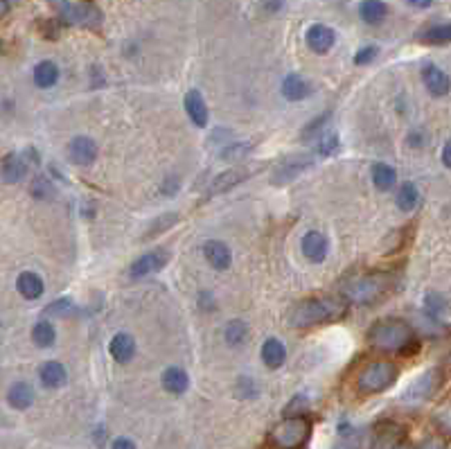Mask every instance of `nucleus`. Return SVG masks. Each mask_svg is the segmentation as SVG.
<instances>
[{
    "instance_id": "obj_27",
    "label": "nucleus",
    "mask_w": 451,
    "mask_h": 449,
    "mask_svg": "<svg viewBox=\"0 0 451 449\" xmlns=\"http://www.w3.org/2000/svg\"><path fill=\"white\" fill-rule=\"evenodd\" d=\"M57 80H59V68L52 61H41L34 68V84L38 88H50L57 84Z\"/></svg>"
},
{
    "instance_id": "obj_42",
    "label": "nucleus",
    "mask_w": 451,
    "mask_h": 449,
    "mask_svg": "<svg viewBox=\"0 0 451 449\" xmlns=\"http://www.w3.org/2000/svg\"><path fill=\"white\" fill-rule=\"evenodd\" d=\"M419 449H445V445L440 443V440H435V438H431V440H426V443L419 447Z\"/></svg>"
},
{
    "instance_id": "obj_32",
    "label": "nucleus",
    "mask_w": 451,
    "mask_h": 449,
    "mask_svg": "<svg viewBox=\"0 0 451 449\" xmlns=\"http://www.w3.org/2000/svg\"><path fill=\"white\" fill-rule=\"evenodd\" d=\"M223 335H226V341H228L230 345H242L248 337V325L244 321H230L228 325H226Z\"/></svg>"
},
{
    "instance_id": "obj_13",
    "label": "nucleus",
    "mask_w": 451,
    "mask_h": 449,
    "mask_svg": "<svg viewBox=\"0 0 451 449\" xmlns=\"http://www.w3.org/2000/svg\"><path fill=\"white\" fill-rule=\"evenodd\" d=\"M305 38H307L309 48H312L314 52H318V54H323L334 45V41H337V34H334V29L328 27V25H312L307 29Z\"/></svg>"
},
{
    "instance_id": "obj_21",
    "label": "nucleus",
    "mask_w": 451,
    "mask_h": 449,
    "mask_svg": "<svg viewBox=\"0 0 451 449\" xmlns=\"http://www.w3.org/2000/svg\"><path fill=\"white\" fill-rule=\"evenodd\" d=\"M359 16L368 25H379L388 16V7L382 0H365V3L359 5Z\"/></svg>"
},
{
    "instance_id": "obj_12",
    "label": "nucleus",
    "mask_w": 451,
    "mask_h": 449,
    "mask_svg": "<svg viewBox=\"0 0 451 449\" xmlns=\"http://www.w3.org/2000/svg\"><path fill=\"white\" fill-rule=\"evenodd\" d=\"M422 82H424V86L429 88L431 95H435V97L447 95L449 88H451V80L447 77L445 71H440L438 66H424Z\"/></svg>"
},
{
    "instance_id": "obj_33",
    "label": "nucleus",
    "mask_w": 451,
    "mask_h": 449,
    "mask_svg": "<svg viewBox=\"0 0 451 449\" xmlns=\"http://www.w3.org/2000/svg\"><path fill=\"white\" fill-rule=\"evenodd\" d=\"M32 195L36 197V199H50L52 195H54V188H52V183H50V179H45V176H36V179L32 181Z\"/></svg>"
},
{
    "instance_id": "obj_3",
    "label": "nucleus",
    "mask_w": 451,
    "mask_h": 449,
    "mask_svg": "<svg viewBox=\"0 0 451 449\" xmlns=\"http://www.w3.org/2000/svg\"><path fill=\"white\" fill-rule=\"evenodd\" d=\"M400 370L393 361H370L359 375H356V391L363 396H375L391 389L398 379Z\"/></svg>"
},
{
    "instance_id": "obj_41",
    "label": "nucleus",
    "mask_w": 451,
    "mask_h": 449,
    "mask_svg": "<svg viewBox=\"0 0 451 449\" xmlns=\"http://www.w3.org/2000/svg\"><path fill=\"white\" fill-rule=\"evenodd\" d=\"M442 162H445L447 167H451V141L442 147Z\"/></svg>"
},
{
    "instance_id": "obj_7",
    "label": "nucleus",
    "mask_w": 451,
    "mask_h": 449,
    "mask_svg": "<svg viewBox=\"0 0 451 449\" xmlns=\"http://www.w3.org/2000/svg\"><path fill=\"white\" fill-rule=\"evenodd\" d=\"M167 260H169V255H167V251H162V249L140 255L134 265H131V278H145L149 274H156V271H160L162 267L167 265Z\"/></svg>"
},
{
    "instance_id": "obj_23",
    "label": "nucleus",
    "mask_w": 451,
    "mask_h": 449,
    "mask_svg": "<svg viewBox=\"0 0 451 449\" xmlns=\"http://www.w3.org/2000/svg\"><path fill=\"white\" fill-rule=\"evenodd\" d=\"M16 287H19V291H21L23 298L36 300V298L43 293V280H41V278H38L36 274H32V271H25V274L19 276Z\"/></svg>"
},
{
    "instance_id": "obj_8",
    "label": "nucleus",
    "mask_w": 451,
    "mask_h": 449,
    "mask_svg": "<svg viewBox=\"0 0 451 449\" xmlns=\"http://www.w3.org/2000/svg\"><path fill=\"white\" fill-rule=\"evenodd\" d=\"M68 156L75 165H90L97 158V145L86 136H77L68 145Z\"/></svg>"
},
{
    "instance_id": "obj_28",
    "label": "nucleus",
    "mask_w": 451,
    "mask_h": 449,
    "mask_svg": "<svg viewBox=\"0 0 451 449\" xmlns=\"http://www.w3.org/2000/svg\"><path fill=\"white\" fill-rule=\"evenodd\" d=\"M419 41L426 45H445L451 43V25H433L419 34Z\"/></svg>"
},
{
    "instance_id": "obj_30",
    "label": "nucleus",
    "mask_w": 451,
    "mask_h": 449,
    "mask_svg": "<svg viewBox=\"0 0 451 449\" xmlns=\"http://www.w3.org/2000/svg\"><path fill=\"white\" fill-rule=\"evenodd\" d=\"M32 339L38 348H50L57 339V332H54V325L50 321H38L32 330Z\"/></svg>"
},
{
    "instance_id": "obj_18",
    "label": "nucleus",
    "mask_w": 451,
    "mask_h": 449,
    "mask_svg": "<svg viewBox=\"0 0 451 449\" xmlns=\"http://www.w3.org/2000/svg\"><path fill=\"white\" fill-rule=\"evenodd\" d=\"M309 93H312V86H309V82L302 80L300 75H289L282 82V95L289 99V102H300Z\"/></svg>"
},
{
    "instance_id": "obj_29",
    "label": "nucleus",
    "mask_w": 451,
    "mask_h": 449,
    "mask_svg": "<svg viewBox=\"0 0 451 449\" xmlns=\"http://www.w3.org/2000/svg\"><path fill=\"white\" fill-rule=\"evenodd\" d=\"M398 208L400 210H404V213H411L413 208L417 206V201H419V192H417V188L413 183H404L402 188L398 190Z\"/></svg>"
},
{
    "instance_id": "obj_15",
    "label": "nucleus",
    "mask_w": 451,
    "mask_h": 449,
    "mask_svg": "<svg viewBox=\"0 0 451 449\" xmlns=\"http://www.w3.org/2000/svg\"><path fill=\"white\" fill-rule=\"evenodd\" d=\"M185 111H188L190 120L197 127L208 125V106H206L204 95H201L199 90H188V95H185Z\"/></svg>"
},
{
    "instance_id": "obj_25",
    "label": "nucleus",
    "mask_w": 451,
    "mask_h": 449,
    "mask_svg": "<svg viewBox=\"0 0 451 449\" xmlns=\"http://www.w3.org/2000/svg\"><path fill=\"white\" fill-rule=\"evenodd\" d=\"M287 350L284 345L278 341V339H267L262 345V361L267 363L269 368H280L284 363Z\"/></svg>"
},
{
    "instance_id": "obj_34",
    "label": "nucleus",
    "mask_w": 451,
    "mask_h": 449,
    "mask_svg": "<svg viewBox=\"0 0 451 449\" xmlns=\"http://www.w3.org/2000/svg\"><path fill=\"white\" fill-rule=\"evenodd\" d=\"M447 309V303L442 300L440 293H429L426 296V312H429L431 319H440V314Z\"/></svg>"
},
{
    "instance_id": "obj_26",
    "label": "nucleus",
    "mask_w": 451,
    "mask_h": 449,
    "mask_svg": "<svg viewBox=\"0 0 451 449\" xmlns=\"http://www.w3.org/2000/svg\"><path fill=\"white\" fill-rule=\"evenodd\" d=\"M372 181H375L377 190L388 192L398 183V172H395L391 165H386V162H377V165L372 167Z\"/></svg>"
},
{
    "instance_id": "obj_11",
    "label": "nucleus",
    "mask_w": 451,
    "mask_h": 449,
    "mask_svg": "<svg viewBox=\"0 0 451 449\" xmlns=\"http://www.w3.org/2000/svg\"><path fill=\"white\" fill-rule=\"evenodd\" d=\"M253 174V169H246V167H232L228 169V172H221L217 179H212V183H210V195H221V192H228L230 188H235V185H239L244 179H248V176Z\"/></svg>"
},
{
    "instance_id": "obj_37",
    "label": "nucleus",
    "mask_w": 451,
    "mask_h": 449,
    "mask_svg": "<svg viewBox=\"0 0 451 449\" xmlns=\"http://www.w3.org/2000/svg\"><path fill=\"white\" fill-rule=\"evenodd\" d=\"M375 57H377V48H372V45H368V48H363V50L356 52L354 64H356V66H365V64H370V61L375 59Z\"/></svg>"
},
{
    "instance_id": "obj_19",
    "label": "nucleus",
    "mask_w": 451,
    "mask_h": 449,
    "mask_svg": "<svg viewBox=\"0 0 451 449\" xmlns=\"http://www.w3.org/2000/svg\"><path fill=\"white\" fill-rule=\"evenodd\" d=\"M111 354H113V359L120 361V363H127V361L134 359V354H136V341H134V337H131V335H124V332L115 335L113 341H111Z\"/></svg>"
},
{
    "instance_id": "obj_40",
    "label": "nucleus",
    "mask_w": 451,
    "mask_h": 449,
    "mask_svg": "<svg viewBox=\"0 0 451 449\" xmlns=\"http://www.w3.org/2000/svg\"><path fill=\"white\" fill-rule=\"evenodd\" d=\"M111 449H136V445H134V440H129V438H118Z\"/></svg>"
},
{
    "instance_id": "obj_9",
    "label": "nucleus",
    "mask_w": 451,
    "mask_h": 449,
    "mask_svg": "<svg viewBox=\"0 0 451 449\" xmlns=\"http://www.w3.org/2000/svg\"><path fill=\"white\" fill-rule=\"evenodd\" d=\"M312 156H295V158H287L284 162H280L278 169L273 172V183L282 185L293 181L300 172H305L307 167H312Z\"/></svg>"
},
{
    "instance_id": "obj_45",
    "label": "nucleus",
    "mask_w": 451,
    "mask_h": 449,
    "mask_svg": "<svg viewBox=\"0 0 451 449\" xmlns=\"http://www.w3.org/2000/svg\"><path fill=\"white\" fill-rule=\"evenodd\" d=\"M395 449H411V447H406V445H398V447H395Z\"/></svg>"
},
{
    "instance_id": "obj_2",
    "label": "nucleus",
    "mask_w": 451,
    "mask_h": 449,
    "mask_svg": "<svg viewBox=\"0 0 451 449\" xmlns=\"http://www.w3.org/2000/svg\"><path fill=\"white\" fill-rule=\"evenodd\" d=\"M368 341L386 352H406L413 343V330L402 319H384L368 330Z\"/></svg>"
},
{
    "instance_id": "obj_5",
    "label": "nucleus",
    "mask_w": 451,
    "mask_h": 449,
    "mask_svg": "<svg viewBox=\"0 0 451 449\" xmlns=\"http://www.w3.org/2000/svg\"><path fill=\"white\" fill-rule=\"evenodd\" d=\"M309 431H312V424H309L307 417H302V415L284 417V420L271 431V440H273V445L280 449H295L309 438Z\"/></svg>"
},
{
    "instance_id": "obj_44",
    "label": "nucleus",
    "mask_w": 451,
    "mask_h": 449,
    "mask_svg": "<svg viewBox=\"0 0 451 449\" xmlns=\"http://www.w3.org/2000/svg\"><path fill=\"white\" fill-rule=\"evenodd\" d=\"M411 7H417V10H426V7H431V3H409Z\"/></svg>"
},
{
    "instance_id": "obj_38",
    "label": "nucleus",
    "mask_w": 451,
    "mask_h": 449,
    "mask_svg": "<svg viewBox=\"0 0 451 449\" xmlns=\"http://www.w3.org/2000/svg\"><path fill=\"white\" fill-rule=\"evenodd\" d=\"M176 219H178V217H176V215H172V213H167L165 217H162V219H160V221H156V223H154V228H151V233H156V230H162V228H167V226H172V223H174Z\"/></svg>"
},
{
    "instance_id": "obj_16",
    "label": "nucleus",
    "mask_w": 451,
    "mask_h": 449,
    "mask_svg": "<svg viewBox=\"0 0 451 449\" xmlns=\"http://www.w3.org/2000/svg\"><path fill=\"white\" fill-rule=\"evenodd\" d=\"M25 174H27V162L21 156H16V154L7 156L3 160V165H0V179L5 183H19L25 179Z\"/></svg>"
},
{
    "instance_id": "obj_6",
    "label": "nucleus",
    "mask_w": 451,
    "mask_h": 449,
    "mask_svg": "<svg viewBox=\"0 0 451 449\" xmlns=\"http://www.w3.org/2000/svg\"><path fill=\"white\" fill-rule=\"evenodd\" d=\"M54 10L59 12L61 21L70 25L97 27L102 23V12L90 3H54Z\"/></svg>"
},
{
    "instance_id": "obj_43",
    "label": "nucleus",
    "mask_w": 451,
    "mask_h": 449,
    "mask_svg": "<svg viewBox=\"0 0 451 449\" xmlns=\"http://www.w3.org/2000/svg\"><path fill=\"white\" fill-rule=\"evenodd\" d=\"M7 12H10V3H5V0H0V19H3Z\"/></svg>"
},
{
    "instance_id": "obj_22",
    "label": "nucleus",
    "mask_w": 451,
    "mask_h": 449,
    "mask_svg": "<svg viewBox=\"0 0 451 449\" xmlns=\"http://www.w3.org/2000/svg\"><path fill=\"white\" fill-rule=\"evenodd\" d=\"M7 402H10L14 409H19V411H23V409H29L32 406V402H34L32 386L25 384V382L14 384L10 389V393H7Z\"/></svg>"
},
{
    "instance_id": "obj_10",
    "label": "nucleus",
    "mask_w": 451,
    "mask_h": 449,
    "mask_svg": "<svg viewBox=\"0 0 451 449\" xmlns=\"http://www.w3.org/2000/svg\"><path fill=\"white\" fill-rule=\"evenodd\" d=\"M328 251H330V242L328 237L318 230H309V233L302 237V253L309 262H323L328 258Z\"/></svg>"
},
{
    "instance_id": "obj_4",
    "label": "nucleus",
    "mask_w": 451,
    "mask_h": 449,
    "mask_svg": "<svg viewBox=\"0 0 451 449\" xmlns=\"http://www.w3.org/2000/svg\"><path fill=\"white\" fill-rule=\"evenodd\" d=\"M391 289V276L388 274H365L348 282L345 298L356 305H370Z\"/></svg>"
},
{
    "instance_id": "obj_20",
    "label": "nucleus",
    "mask_w": 451,
    "mask_h": 449,
    "mask_svg": "<svg viewBox=\"0 0 451 449\" xmlns=\"http://www.w3.org/2000/svg\"><path fill=\"white\" fill-rule=\"evenodd\" d=\"M188 373L183 368H176V366H169L165 373H162V386H165L167 393H174V396H181V393L188 391Z\"/></svg>"
},
{
    "instance_id": "obj_24",
    "label": "nucleus",
    "mask_w": 451,
    "mask_h": 449,
    "mask_svg": "<svg viewBox=\"0 0 451 449\" xmlns=\"http://www.w3.org/2000/svg\"><path fill=\"white\" fill-rule=\"evenodd\" d=\"M402 438V429L398 424H382L375 433V445L372 449H395L400 445Z\"/></svg>"
},
{
    "instance_id": "obj_14",
    "label": "nucleus",
    "mask_w": 451,
    "mask_h": 449,
    "mask_svg": "<svg viewBox=\"0 0 451 449\" xmlns=\"http://www.w3.org/2000/svg\"><path fill=\"white\" fill-rule=\"evenodd\" d=\"M204 253H206V260L215 269L223 271V269L230 267V260H232L230 249L223 242H219V239H210V242H206L204 244Z\"/></svg>"
},
{
    "instance_id": "obj_35",
    "label": "nucleus",
    "mask_w": 451,
    "mask_h": 449,
    "mask_svg": "<svg viewBox=\"0 0 451 449\" xmlns=\"http://www.w3.org/2000/svg\"><path fill=\"white\" fill-rule=\"evenodd\" d=\"M73 307H75L73 300L61 298V300H54L50 307H45V314H50V316H66V314L73 312Z\"/></svg>"
},
{
    "instance_id": "obj_17",
    "label": "nucleus",
    "mask_w": 451,
    "mask_h": 449,
    "mask_svg": "<svg viewBox=\"0 0 451 449\" xmlns=\"http://www.w3.org/2000/svg\"><path fill=\"white\" fill-rule=\"evenodd\" d=\"M38 377H41V384L45 386V389H61V386L66 384V379H68L66 368L57 361L43 363L41 370H38Z\"/></svg>"
},
{
    "instance_id": "obj_39",
    "label": "nucleus",
    "mask_w": 451,
    "mask_h": 449,
    "mask_svg": "<svg viewBox=\"0 0 451 449\" xmlns=\"http://www.w3.org/2000/svg\"><path fill=\"white\" fill-rule=\"evenodd\" d=\"M165 195H172V192H176L178 190V179H174V176H169V179L162 183V188H160Z\"/></svg>"
},
{
    "instance_id": "obj_31",
    "label": "nucleus",
    "mask_w": 451,
    "mask_h": 449,
    "mask_svg": "<svg viewBox=\"0 0 451 449\" xmlns=\"http://www.w3.org/2000/svg\"><path fill=\"white\" fill-rule=\"evenodd\" d=\"M435 386H438V370H431V373H426L424 377H419V382L413 386V389H409V398H426V396H431Z\"/></svg>"
},
{
    "instance_id": "obj_1",
    "label": "nucleus",
    "mask_w": 451,
    "mask_h": 449,
    "mask_svg": "<svg viewBox=\"0 0 451 449\" xmlns=\"http://www.w3.org/2000/svg\"><path fill=\"white\" fill-rule=\"evenodd\" d=\"M345 300L334 298V296H323V298H307L302 303H295L289 309V325L293 328H309V325L318 323H330L337 321L345 314Z\"/></svg>"
},
{
    "instance_id": "obj_36",
    "label": "nucleus",
    "mask_w": 451,
    "mask_h": 449,
    "mask_svg": "<svg viewBox=\"0 0 451 449\" xmlns=\"http://www.w3.org/2000/svg\"><path fill=\"white\" fill-rule=\"evenodd\" d=\"M318 154H323V156H328V154H332L334 149L339 147V138L337 136H323V138H318Z\"/></svg>"
}]
</instances>
